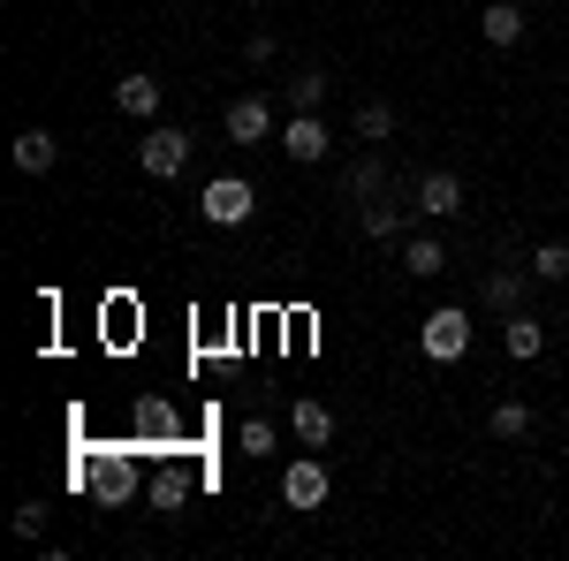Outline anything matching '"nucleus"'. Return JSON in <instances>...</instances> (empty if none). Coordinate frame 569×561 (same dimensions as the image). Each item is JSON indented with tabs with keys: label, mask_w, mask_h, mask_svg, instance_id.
<instances>
[{
	"label": "nucleus",
	"mask_w": 569,
	"mask_h": 561,
	"mask_svg": "<svg viewBox=\"0 0 569 561\" xmlns=\"http://www.w3.org/2000/svg\"><path fill=\"white\" fill-rule=\"evenodd\" d=\"M220 130L236 137V144H266V137H273V99H266V91L228 99V107H220Z\"/></svg>",
	"instance_id": "obj_5"
},
{
	"label": "nucleus",
	"mask_w": 569,
	"mask_h": 561,
	"mask_svg": "<svg viewBox=\"0 0 569 561\" xmlns=\"http://www.w3.org/2000/svg\"><path fill=\"white\" fill-rule=\"evenodd\" d=\"M77 478H84L99 501H137V463H130V448H114V455H84V463H77Z\"/></svg>",
	"instance_id": "obj_4"
},
{
	"label": "nucleus",
	"mask_w": 569,
	"mask_h": 561,
	"mask_svg": "<svg viewBox=\"0 0 569 561\" xmlns=\"http://www.w3.org/2000/svg\"><path fill=\"white\" fill-rule=\"evenodd\" d=\"M16 531H23V539H39V531H46V509H39V501H23V509H16Z\"/></svg>",
	"instance_id": "obj_25"
},
{
	"label": "nucleus",
	"mask_w": 569,
	"mask_h": 561,
	"mask_svg": "<svg viewBox=\"0 0 569 561\" xmlns=\"http://www.w3.org/2000/svg\"><path fill=\"white\" fill-rule=\"evenodd\" d=\"M114 107H122V114H137V122H144V114H160V77L130 69V77L114 84Z\"/></svg>",
	"instance_id": "obj_13"
},
{
	"label": "nucleus",
	"mask_w": 569,
	"mask_h": 561,
	"mask_svg": "<svg viewBox=\"0 0 569 561\" xmlns=\"http://www.w3.org/2000/svg\"><path fill=\"white\" fill-rule=\"evenodd\" d=\"M531 273H539V281H562L569 273V243H539V251H531Z\"/></svg>",
	"instance_id": "obj_22"
},
{
	"label": "nucleus",
	"mask_w": 569,
	"mask_h": 561,
	"mask_svg": "<svg viewBox=\"0 0 569 561\" xmlns=\"http://www.w3.org/2000/svg\"><path fill=\"white\" fill-rule=\"evenodd\" d=\"M380 190H388V168H380V160H357V168L342 174V198H357V206H372Z\"/></svg>",
	"instance_id": "obj_16"
},
{
	"label": "nucleus",
	"mask_w": 569,
	"mask_h": 561,
	"mask_svg": "<svg viewBox=\"0 0 569 561\" xmlns=\"http://www.w3.org/2000/svg\"><path fill=\"white\" fill-rule=\"evenodd\" d=\"M327 493H335V478H327V463H319V455H297V463L281 471V509H297V517L327 509Z\"/></svg>",
	"instance_id": "obj_3"
},
{
	"label": "nucleus",
	"mask_w": 569,
	"mask_h": 561,
	"mask_svg": "<svg viewBox=\"0 0 569 561\" xmlns=\"http://www.w3.org/2000/svg\"><path fill=\"white\" fill-rule=\"evenodd\" d=\"M137 168L152 174V182H176V174L190 168V137L182 130H152L144 144H137Z\"/></svg>",
	"instance_id": "obj_7"
},
{
	"label": "nucleus",
	"mask_w": 569,
	"mask_h": 561,
	"mask_svg": "<svg viewBox=\"0 0 569 561\" xmlns=\"http://www.w3.org/2000/svg\"><path fill=\"white\" fill-rule=\"evenodd\" d=\"M190 485H198V478L182 471V463H168V471H160L152 485H144V501H152L160 517H182V509H190Z\"/></svg>",
	"instance_id": "obj_11"
},
{
	"label": "nucleus",
	"mask_w": 569,
	"mask_h": 561,
	"mask_svg": "<svg viewBox=\"0 0 569 561\" xmlns=\"http://www.w3.org/2000/svg\"><path fill=\"white\" fill-rule=\"evenodd\" d=\"M525 273H531V266H501V273H486V303H493V311H517V297H525Z\"/></svg>",
	"instance_id": "obj_17"
},
{
	"label": "nucleus",
	"mask_w": 569,
	"mask_h": 561,
	"mask_svg": "<svg viewBox=\"0 0 569 561\" xmlns=\"http://www.w3.org/2000/svg\"><path fill=\"white\" fill-rule=\"evenodd\" d=\"M395 228H402V213H395L388 198H372V206H365V236H395Z\"/></svg>",
	"instance_id": "obj_24"
},
{
	"label": "nucleus",
	"mask_w": 569,
	"mask_h": 561,
	"mask_svg": "<svg viewBox=\"0 0 569 561\" xmlns=\"http://www.w3.org/2000/svg\"><path fill=\"white\" fill-rule=\"evenodd\" d=\"M281 152H289L297 168H311V160H327V152H335V137H327V122H319V114H289V130H281Z\"/></svg>",
	"instance_id": "obj_8"
},
{
	"label": "nucleus",
	"mask_w": 569,
	"mask_h": 561,
	"mask_svg": "<svg viewBox=\"0 0 569 561\" xmlns=\"http://www.w3.org/2000/svg\"><path fill=\"white\" fill-rule=\"evenodd\" d=\"M486 425H493V440H525L531 410H525V402H493V418H486Z\"/></svg>",
	"instance_id": "obj_20"
},
{
	"label": "nucleus",
	"mask_w": 569,
	"mask_h": 561,
	"mask_svg": "<svg viewBox=\"0 0 569 561\" xmlns=\"http://www.w3.org/2000/svg\"><path fill=\"white\" fill-rule=\"evenodd\" d=\"M501 349H509L517 364H531V357L547 349V327H539L531 311H509V319H501Z\"/></svg>",
	"instance_id": "obj_12"
},
{
	"label": "nucleus",
	"mask_w": 569,
	"mask_h": 561,
	"mask_svg": "<svg viewBox=\"0 0 569 561\" xmlns=\"http://www.w3.org/2000/svg\"><path fill=\"white\" fill-rule=\"evenodd\" d=\"M53 160H61V144H53L46 130H23V137H16V168H23V174H46Z\"/></svg>",
	"instance_id": "obj_15"
},
{
	"label": "nucleus",
	"mask_w": 569,
	"mask_h": 561,
	"mask_svg": "<svg viewBox=\"0 0 569 561\" xmlns=\"http://www.w3.org/2000/svg\"><path fill=\"white\" fill-rule=\"evenodd\" d=\"M130 432H137V448H176L182 410H176V402H160V394H137V402H130Z\"/></svg>",
	"instance_id": "obj_6"
},
{
	"label": "nucleus",
	"mask_w": 569,
	"mask_h": 561,
	"mask_svg": "<svg viewBox=\"0 0 569 561\" xmlns=\"http://www.w3.org/2000/svg\"><path fill=\"white\" fill-rule=\"evenodd\" d=\"M327 77H319V69H305V77H297V84H289V114H319V107H327Z\"/></svg>",
	"instance_id": "obj_19"
},
{
	"label": "nucleus",
	"mask_w": 569,
	"mask_h": 561,
	"mask_svg": "<svg viewBox=\"0 0 569 561\" xmlns=\"http://www.w3.org/2000/svg\"><path fill=\"white\" fill-rule=\"evenodd\" d=\"M388 130H395V107H388V99H365V107H357V137H372V144H380Z\"/></svg>",
	"instance_id": "obj_21"
},
{
	"label": "nucleus",
	"mask_w": 569,
	"mask_h": 561,
	"mask_svg": "<svg viewBox=\"0 0 569 561\" xmlns=\"http://www.w3.org/2000/svg\"><path fill=\"white\" fill-rule=\"evenodd\" d=\"M236 448H243L251 463H259V455H273V425H266V418H243V432H236Z\"/></svg>",
	"instance_id": "obj_23"
},
{
	"label": "nucleus",
	"mask_w": 569,
	"mask_h": 561,
	"mask_svg": "<svg viewBox=\"0 0 569 561\" xmlns=\"http://www.w3.org/2000/svg\"><path fill=\"white\" fill-rule=\"evenodd\" d=\"M402 266H410V273H418V281H433L440 266H448V251H440L433 236H410V243H402Z\"/></svg>",
	"instance_id": "obj_18"
},
{
	"label": "nucleus",
	"mask_w": 569,
	"mask_h": 561,
	"mask_svg": "<svg viewBox=\"0 0 569 561\" xmlns=\"http://www.w3.org/2000/svg\"><path fill=\"white\" fill-rule=\"evenodd\" d=\"M418 213H433V220H456V213H463V182H456L448 168H433L426 182H418Z\"/></svg>",
	"instance_id": "obj_9"
},
{
	"label": "nucleus",
	"mask_w": 569,
	"mask_h": 561,
	"mask_svg": "<svg viewBox=\"0 0 569 561\" xmlns=\"http://www.w3.org/2000/svg\"><path fill=\"white\" fill-rule=\"evenodd\" d=\"M525 23H531V16L517 8V0H493V8L479 16V31H486L493 46H517V39H525Z\"/></svg>",
	"instance_id": "obj_14"
},
{
	"label": "nucleus",
	"mask_w": 569,
	"mask_h": 561,
	"mask_svg": "<svg viewBox=\"0 0 569 561\" xmlns=\"http://www.w3.org/2000/svg\"><path fill=\"white\" fill-rule=\"evenodd\" d=\"M418 349H426L433 364H456V357L471 349V311H463V303H440V311H426V327H418Z\"/></svg>",
	"instance_id": "obj_1"
},
{
	"label": "nucleus",
	"mask_w": 569,
	"mask_h": 561,
	"mask_svg": "<svg viewBox=\"0 0 569 561\" xmlns=\"http://www.w3.org/2000/svg\"><path fill=\"white\" fill-rule=\"evenodd\" d=\"M198 213L213 220V228H243V220L259 213V190H251L243 174H213V182H206V198H198Z\"/></svg>",
	"instance_id": "obj_2"
},
{
	"label": "nucleus",
	"mask_w": 569,
	"mask_h": 561,
	"mask_svg": "<svg viewBox=\"0 0 569 561\" xmlns=\"http://www.w3.org/2000/svg\"><path fill=\"white\" fill-rule=\"evenodd\" d=\"M289 432H297L305 448H327V440H335V410H327L319 394H305V402H289Z\"/></svg>",
	"instance_id": "obj_10"
}]
</instances>
